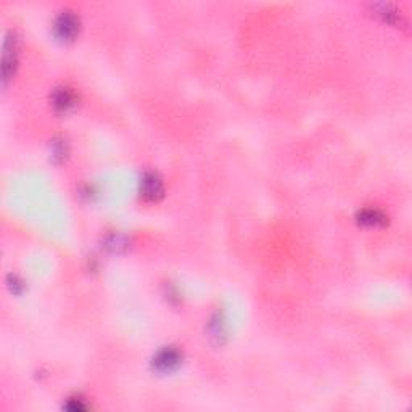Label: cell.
Listing matches in <instances>:
<instances>
[{
	"label": "cell",
	"mask_w": 412,
	"mask_h": 412,
	"mask_svg": "<svg viewBox=\"0 0 412 412\" xmlns=\"http://www.w3.org/2000/svg\"><path fill=\"white\" fill-rule=\"evenodd\" d=\"M58 31L61 34V37H71L76 32V21L70 16H63L57 24Z\"/></svg>",
	"instance_id": "6da1fadb"
},
{
	"label": "cell",
	"mask_w": 412,
	"mask_h": 412,
	"mask_svg": "<svg viewBox=\"0 0 412 412\" xmlns=\"http://www.w3.org/2000/svg\"><path fill=\"white\" fill-rule=\"evenodd\" d=\"M161 194V184L155 176H150L145 179V187H143V195L150 198H156Z\"/></svg>",
	"instance_id": "7a4b0ae2"
},
{
	"label": "cell",
	"mask_w": 412,
	"mask_h": 412,
	"mask_svg": "<svg viewBox=\"0 0 412 412\" xmlns=\"http://www.w3.org/2000/svg\"><path fill=\"white\" fill-rule=\"evenodd\" d=\"M55 105H57L58 108H61V109L70 108V106L73 105V97H71V94L68 92V91H61V92H58L57 95H55Z\"/></svg>",
	"instance_id": "3957f363"
}]
</instances>
